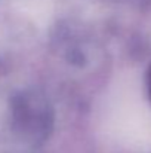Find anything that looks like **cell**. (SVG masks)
<instances>
[{"label": "cell", "mask_w": 151, "mask_h": 153, "mask_svg": "<svg viewBox=\"0 0 151 153\" xmlns=\"http://www.w3.org/2000/svg\"><path fill=\"white\" fill-rule=\"evenodd\" d=\"M147 85H148V92H150V97H151V65L148 68V73H147Z\"/></svg>", "instance_id": "1"}]
</instances>
